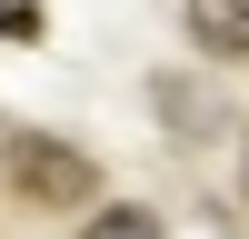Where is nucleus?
I'll return each mask as SVG.
<instances>
[{
  "label": "nucleus",
  "mask_w": 249,
  "mask_h": 239,
  "mask_svg": "<svg viewBox=\"0 0 249 239\" xmlns=\"http://www.w3.org/2000/svg\"><path fill=\"white\" fill-rule=\"evenodd\" d=\"M179 20L210 60H249V0H179Z\"/></svg>",
  "instance_id": "nucleus-2"
},
{
  "label": "nucleus",
  "mask_w": 249,
  "mask_h": 239,
  "mask_svg": "<svg viewBox=\"0 0 249 239\" xmlns=\"http://www.w3.org/2000/svg\"><path fill=\"white\" fill-rule=\"evenodd\" d=\"M80 239H160V219L130 209V199H110V209H90V229H80Z\"/></svg>",
  "instance_id": "nucleus-4"
},
{
  "label": "nucleus",
  "mask_w": 249,
  "mask_h": 239,
  "mask_svg": "<svg viewBox=\"0 0 249 239\" xmlns=\"http://www.w3.org/2000/svg\"><path fill=\"white\" fill-rule=\"evenodd\" d=\"M0 40H40V10H30V0H0Z\"/></svg>",
  "instance_id": "nucleus-5"
},
{
  "label": "nucleus",
  "mask_w": 249,
  "mask_h": 239,
  "mask_svg": "<svg viewBox=\"0 0 249 239\" xmlns=\"http://www.w3.org/2000/svg\"><path fill=\"white\" fill-rule=\"evenodd\" d=\"M0 170H10V189L30 199V209H90L100 170L80 139H50V130H10L0 139Z\"/></svg>",
  "instance_id": "nucleus-1"
},
{
  "label": "nucleus",
  "mask_w": 249,
  "mask_h": 239,
  "mask_svg": "<svg viewBox=\"0 0 249 239\" xmlns=\"http://www.w3.org/2000/svg\"><path fill=\"white\" fill-rule=\"evenodd\" d=\"M0 139H10V130H0Z\"/></svg>",
  "instance_id": "nucleus-6"
},
{
  "label": "nucleus",
  "mask_w": 249,
  "mask_h": 239,
  "mask_svg": "<svg viewBox=\"0 0 249 239\" xmlns=\"http://www.w3.org/2000/svg\"><path fill=\"white\" fill-rule=\"evenodd\" d=\"M150 90H160V130H170V139H210V130H219V100L199 90V80L170 70V80H150Z\"/></svg>",
  "instance_id": "nucleus-3"
}]
</instances>
